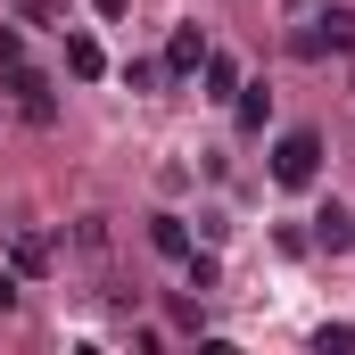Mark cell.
<instances>
[{
	"label": "cell",
	"instance_id": "6",
	"mask_svg": "<svg viewBox=\"0 0 355 355\" xmlns=\"http://www.w3.org/2000/svg\"><path fill=\"white\" fill-rule=\"evenodd\" d=\"M232 116H240L248 132H265V116H272V91H265V83H240V91H232Z\"/></svg>",
	"mask_w": 355,
	"mask_h": 355
},
{
	"label": "cell",
	"instance_id": "4",
	"mask_svg": "<svg viewBox=\"0 0 355 355\" xmlns=\"http://www.w3.org/2000/svg\"><path fill=\"white\" fill-rule=\"evenodd\" d=\"M157 67H166V75H198V67H207V33H198V25H174V42H166Z\"/></svg>",
	"mask_w": 355,
	"mask_h": 355
},
{
	"label": "cell",
	"instance_id": "8",
	"mask_svg": "<svg viewBox=\"0 0 355 355\" xmlns=\"http://www.w3.org/2000/svg\"><path fill=\"white\" fill-rule=\"evenodd\" d=\"M314 240H322V248H347V240H355V215H347V207H322V215H314Z\"/></svg>",
	"mask_w": 355,
	"mask_h": 355
},
{
	"label": "cell",
	"instance_id": "7",
	"mask_svg": "<svg viewBox=\"0 0 355 355\" xmlns=\"http://www.w3.org/2000/svg\"><path fill=\"white\" fill-rule=\"evenodd\" d=\"M198 75H207V99H232V91H240V58L207 50V67H198Z\"/></svg>",
	"mask_w": 355,
	"mask_h": 355
},
{
	"label": "cell",
	"instance_id": "2",
	"mask_svg": "<svg viewBox=\"0 0 355 355\" xmlns=\"http://www.w3.org/2000/svg\"><path fill=\"white\" fill-rule=\"evenodd\" d=\"M297 58H347L355 50V8H306V25L289 33Z\"/></svg>",
	"mask_w": 355,
	"mask_h": 355
},
{
	"label": "cell",
	"instance_id": "9",
	"mask_svg": "<svg viewBox=\"0 0 355 355\" xmlns=\"http://www.w3.org/2000/svg\"><path fill=\"white\" fill-rule=\"evenodd\" d=\"M149 240H157V257H190V223H182V215H157Z\"/></svg>",
	"mask_w": 355,
	"mask_h": 355
},
{
	"label": "cell",
	"instance_id": "1",
	"mask_svg": "<svg viewBox=\"0 0 355 355\" xmlns=\"http://www.w3.org/2000/svg\"><path fill=\"white\" fill-rule=\"evenodd\" d=\"M0 83H8V99H17L33 124H50V116H58V91H50V75L25 58V33H17V25H0Z\"/></svg>",
	"mask_w": 355,
	"mask_h": 355
},
{
	"label": "cell",
	"instance_id": "5",
	"mask_svg": "<svg viewBox=\"0 0 355 355\" xmlns=\"http://www.w3.org/2000/svg\"><path fill=\"white\" fill-rule=\"evenodd\" d=\"M67 75H83V83H99V75H107V50H99L91 33H67Z\"/></svg>",
	"mask_w": 355,
	"mask_h": 355
},
{
	"label": "cell",
	"instance_id": "10",
	"mask_svg": "<svg viewBox=\"0 0 355 355\" xmlns=\"http://www.w3.org/2000/svg\"><path fill=\"white\" fill-rule=\"evenodd\" d=\"M8 257H17V272H42V265H50V248H42L33 232H17V248H8Z\"/></svg>",
	"mask_w": 355,
	"mask_h": 355
},
{
	"label": "cell",
	"instance_id": "12",
	"mask_svg": "<svg viewBox=\"0 0 355 355\" xmlns=\"http://www.w3.org/2000/svg\"><path fill=\"white\" fill-rule=\"evenodd\" d=\"M91 8H99V17H124V8H132V0H91Z\"/></svg>",
	"mask_w": 355,
	"mask_h": 355
},
{
	"label": "cell",
	"instance_id": "11",
	"mask_svg": "<svg viewBox=\"0 0 355 355\" xmlns=\"http://www.w3.org/2000/svg\"><path fill=\"white\" fill-rule=\"evenodd\" d=\"M314 347H322V355H347V347H355V331H347V322H331V331H314Z\"/></svg>",
	"mask_w": 355,
	"mask_h": 355
},
{
	"label": "cell",
	"instance_id": "3",
	"mask_svg": "<svg viewBox=\"0 0 355 355\" xmlns=\"http://www.w3.org/2000/svg\"><path fill=\"white\" fill-rule=\"evenodd\" d=\"M314 174H322V132H306V124L281 132V141H272V182H281V190H306Z\"/></svg>",
	"mask_w": 355,
	"mask_h": 355
}]
</instances>
